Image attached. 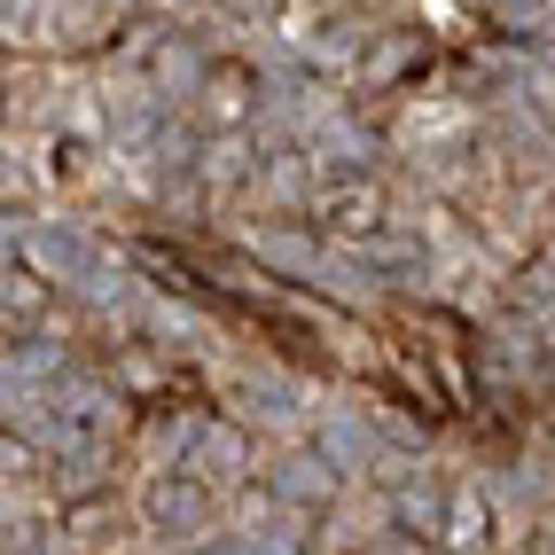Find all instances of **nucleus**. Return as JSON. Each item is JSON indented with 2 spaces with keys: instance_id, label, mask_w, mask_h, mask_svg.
Here are the masks:
<instances>
[{
  "instance_id": "39448f33",
  "label": "nucleus",
  "mask_w": 555,
  "mask_h": 555,
  "mask_svg": "<svg viewBox=\"0 0 555 555\" xmlns=\"http://www.w3.org/2000/svg\"><path fill=\"white\" fill-rule=\"evenodd\" d=\"M40 313H48V282L31 274L24 258H9V337H16V328H31Z\"/></svg>"
},
{
  "instance_id": "6e6552de",
  "label": "nucleus",
  "mask_w": 555,
  "mask_h": 555,
  "mask_svg": "<svg viewBox=\"0 0 555 555\" xmlns=\"http://www.w3.org/2000/svg\"><path fill=\"white\" fill-rule=\"evenodd\" d=\"M384 555H423V547H406V540H399V547H384Z\"/></svg>"
},
{
  "instance_id": "f03ea898",
  "label": "nucleus",
  "mask_w": 555,
  "mask_h": 555,
  "mask_svg": "<svg viewBox=\"0 0 555 555\" xmlns=\"http://www.w3.org/2000/svg\"><path fill=\"white\" fill-rule=\"evenodd\" d=\"M313 211H321V228H337V235H376L384 228V189L367 172H328Z\"/></svg>"
},
{
  "instance_id": "0eeeda50",
  "label": "nucleus",
  "mask_w": 555,
  "mask_h": 555,
  "mask_svg": "<svg viewBox=\"0 0 555 555\" xmlns=\"http://www.w3.org/2000/svg\"><path fill=\"white\" fill-rule=\"evenodd\" d=\"M109 525H118V508H109V501H87V508H70V540H79V532H109Z\"/></svg>"
},
{
  "instance_id": "7ed1b4c3",
  "label": "nucleus",
  "mask_w": 555,
  "mask_h": 555,
  "mask_svg": "<svg viewBox=\"0 0 555 555\" xmlns=\"http://www.w3.org/2000/svg\"><path fill=\"white\" fill-rule=\"evenodd\" d=\"M141 508H150V525H165V532H189V525H204V477H157Z\"/></svg>"
},
{
  "instance_id": "f257e3e1",
  "label": "nucleus",
  "mask_w": 555,
  "mask_h": 555,
  "mask_svg": "<svg viewBox=\"0 0 555 555\" xmlns=\"http://www.w3.org/2000/svg\"><path fill=\"white\" fill-rule=\"evenodd\" d=\"M250 109H258V70H250V63H235V55L204 63V87H196V118H204L211 133H235V126H250Z\"/></svg>"
},
{
  "instance_id": "423d86ee",
  "label": "nucleus",
  "mask_w": 555,
  "mask_h": 555,
  "mask_svg": "<svg viewBox=\"0 0 555 555\" xmlns=\"http://www.w3.org/2000/svg\"><path fill=\"white\" fill-rule=\"evenodd\" d=\"M109 376H118V391H126V399H150V391H157V360L118 352V360H109Z\"/></svg>"
},
{
  "instance_id": "20e7f679",
  "label": "nucleus",
  "mask_w": 555,
  "mask_h": 555,
  "mask_svg": "<svg viewBox=\"0 0 555 555\" xmlns=\"http://www.w3.org/2000/svg\"><path fill=\"white\" fill-rule=\"evenodd\" d=\"M447 540H454L462 555H486V540H493V508L477 501L469 486H454V493H447Z\"/></svg>"
}]
</instances>
